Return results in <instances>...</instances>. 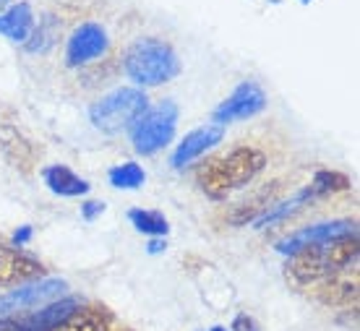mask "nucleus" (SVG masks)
Returning a JSON list of instances; mask_svg holds the SVG:
<instances>
[{
  "label": "nucleus",
  "instance_id": "15",
  "mask_svg": "<svg viewBox=\"0 0 360 331\" xmlns=\"http://www.w3.org/2000/svg\"><path fill=\"white\" fill-rule=\"evenodd\" d=\"M311 201H316V196H314V190L308 188H303V190H297L295 196H290L288 201H282V204H274V206H266L262 214L253 219V227L256 230H264V227H271V224H277V222H282V219H288V216H292L295 212H300L303 206H308Z\"/></svg>",
  "mask_w": 360,
  "mask_h": 331
},
{
  "label": "nucleus",
  "instance_id": "16",
  "mask_svg": "<svg viewBox=\"0 0 360 331\" xmlns=\"http://www.w3.org/2000/svg\"><path fill=\"white\" fill-rule=\"evenodd\" d=\"M279 183H269V186H264L262 190H256L251 198H245L240 204L235 206L233 212L227 214V222L235 224V227H243V224H251L256 216L262 214L266 206H271V198L277 193Z\"/></svg>",
  "mask_w": 360,
  "mask_h": 331
},
{
  "label": "nucleus",
  "instance_id": "13",
  "mask_svg": "<svg viewBox=\"0 0 360 331\" xmlns=\"http://www.w3.org/2000/svg\"><path fill=\"white\" fill-rule=\"evenodd\" d=\"M37 24V16L27 0L21 3H11L6 11H0V34L11 39L13 45H27Z\"/></svg>",
  "mask_w": 360,
  "mask_h": 331
},
{
  "label": "nucleus",
  "instance_id": "2",
  "mask_svg": "<svg viewBox=\"0 0 360 331\" xmlns=\"http://www.w3.org/2000/svg\"><path fill=\"white\" fill-rule=\"evenodd\" d=\"M358 235H345V238H334L329 242H319L311 248H303L290 256V274L297 282H319V279L334 277L340 271L358 266Z\"/></svg>",
  "mask_w": 360,
  "mask_h": 331
},
{
  "label": "nucleus",
  "instance_id": "3",
  "mask_svg": "<svg viewBox=\"0 0 360 331\" xmlns=\"http://www.w3.org/2000/svg\"><path fill=\"white\" fill-rule=\"evenodd\" d=\"M123 71L136 86H162L178 79L180 58L170 42L160 37H141L123 55Z\"/></svg>",
  "mask_w": 360,
  "mask_h": 331
},
{
  "label": "nucleus",
  "instance_id": "24",
  "mask_svg": "<svg viewBox=\"0 0 360 331\" xmlns=\"http://www.w3.org/2000/svg\"><path fill=\"white\" fill-rule=\"evenodd\" d=\"M32 240V227L29 224H24L21 230H16V235H13V245L16 248H21V245H27V242Z\"/></svg>",
  "mask_w": 360,
  "mask_h": 331
},
{
  "label": "nucleus",
  "instance_id": "12",
  "mask_svg": "<svg viewBox=\"0 0 360 331\" xmlns=\"http://www.w3.org/2000/svg\"><path fill=\"white\" fill-rule=\"evenodd\" d=\"M82 308V300L71 295H63L60 300H50L39 311H32L27 318H21V323L29 331H55L65 318H71L76 311Z\"/></svg>",
  "mask_w": 360,
  "mask_h": 331
},
{
  "label": "nucleus",
  "instance_id": "8",
  "mask_svg": "<svg viewBox=\"0 0 360 331\" xmlns=\"http://www.w3.org/2000/svg\"><path fill=\"white\" fill-rule=\"evenodd\" d=\"M68 285L63 279H32L18 285L16 290H11L8 295L0 297V318H6L18 311H29L37 305H45L55 297H63Z\"/></svg>",
  "mask_w": 360,
  "mask_h": 331
},
{
  "label": "nucleus",
  "instance_id": "22",
  "mask_svg": "<svg viewBox=\"0 0 360 331\" xmlns=\"http://www.w3.org/2000/svg\"><path fill=\"white\" fill-rule=\"evenodd\" d=\"M102 212H105V204H102V201H86V204L82 206V216L84 219H97L99 214H102Z\"/></svg>",
  "mask_w": 360,
  "mask_h": 331
},
{
  "label": "nucleus",
  "instance_id": "5",
  "mask_svg": "<svg viewBox=\"0 0 360 331\" xmlns=\"http://www.w3.org/2000/svg\"><path fill=\"white\" fill-rule=\"evenodd\" d=\"M178 115V105L172 99H165L157 108L146 110L144 115L136 120V126L128 131L136 152L144 154V157L162 152L165 146L172 141V136H175Z\"/></svg>",
  "mask_w": 360,
  "mask_h": 331
},
{
  "label": "nucleus",
  "instance_id": "18",
  "mask_svg": "<svg viewBox=\"0 0 360 331\" xmlns=\"http://www.w3.org/2000/svg\"><path fill=\"white\" fill-rule=\"evenodd\" d=\"M110 326H112V316L105 308H79L55 331H110Z\"/></svg>",
  "mask_w": 360,
  "mask_h": 331
},
{
  "label": "nucleus",
  "instance_id": "27",
  "mask_svg": "<svg viewBox=\"0 0 360 331\" xmlns=\"http://www.w3.org/2000/svg\"><path fill=\"white\" fill-rule=\"evenodd\" d=\"M8 6H11V0H0V11H3V8H8Z\"/></svg>",
  "mask_w": 360,
  "mask_h": 331
},
{
  "label": "nucleus",
  "instance_id": "23",
  "mask_svg": "<svg viewBox=\"0 0 360 331\" xmlns=\"http://www.w3.org/2000/svg\"><path fill=\"white\" fill-rule=\"evenodd\" d=\"M233 331H259V323L251 316H238L233 321Z\"/></svg>",
  "mask_w": 360,
  "mask_h": 331
},
{
  "label": "nucleus",
  "instance_id": "14",
  "mask_svg": "<svg viewBox=\"0 0 360 331\" xmlns=\"http://www.w3.org/2000/svg\"><path fill=\"white\" fill-rule=\"evenodd\" d=\"M42 178H45V186L53 190L55 196H63V198H79L89 193V183L84 178H79L71 167L65 164H50L42 170Z\"/></svg>",
  "mask_w": 360,
  "mask_h": 331
},
{
  "label": "nucleus",
  "instance_id": "10",
  "mask_svg": "<svg viewBox=\"0 0 360 331\" xmlns=\"http://www.w3.org/2000/svg\"><path fill=\"white\" fill-rule=\"evenodd\" d=\"M45 274V266L29 256L27 251L21 248H11V245H0V287H11V285H24V282H32V279H39Z\"/></svg>",
  "mask_w": 360,
  "mask_h": 331
},
{
  "label": "nucleus",
  "instance_id": "6",
  "mask_svg": "<svg viewBox=\"0 0 360 331\" xmlns=\"http://www.w3.org/2000/svg\"><path fill=\"white\" fill-rule=\"evenodd\" d=\"M108 29L97 21H84L73 29L68 42H65V65L68 68H84V65L97 63L99 58L108 53Z\"/></svg>",
  "mask_w": 360,
  "mask_h": 331
},
{
  "label": "nucleus",
  "instance_id": "11",
  "mask_svg": "<svg viewBox=\"0 0 360 331\" xmlns=\"http://www.w3.org/2000/svg\"><path fill=\"white\" fill-rule=\"evenodd\" d=\"M222 138H225V128L217 126V123H207V126L196 128V131L186 134V138L175 146L170 164L175 167V170H183V167L193 164L201 154H207L209 149H214Z\"/></svg>",
  "mask_w": 360,
  "mask_h": 331
},
{
  "label": "nucleus",
  "instance_id": "28",
  "mask_svg": "<svg viewBox=\"0 0 360 331\" xmlns=\"http://www.w3.org/2000/svg\"><path fill=\"white\" fill-rule=\"evenodd\" d=\"M300 3H303V6H311V3H314V0H300Z\"/></svg>",
  "mask_w": 360,
  "mask_h": 331
},
{
  "label": "nucleus",
  "instance_id": "4",
  "mask_svg": "<svg viewBox=\"0 0 360 331\" xmlns=\"http://www.w3.org/2000/svg\"><path fill=\"white\" fill-rule=\"evenodd\" d=\"M149 105L144 89L139 86H120L110 91L102 99H97L89 108V117L94 128L102 134H123L136 126V120L144 115Z\"/></svg>",
  "mask_w": 360,
  "mask_h": 331
},
{
  "label": "nucleus",
  "instance_id": "20",
  "mask_svg": "<svg viewBox=\"0 0 360 331\" xmlns=\"http://www.w3.org/2000/svg\"><path fill=\"white\" fill-rule=\"evenodd\" d=\"M108 180L112 188L120 190H136L144 186L146 172L139 162H123V164H115L112 170L108 172Z\"/></svg>",
  "mask_w": 360,
  "mask_h": 331
},
{
  "label": "nucleus",
  "instance_id": "29",
  "mask_svg": "<svg viewBox=\"0 0 360 331\" xmlns=\"http://www.w3.org/2000/svg\"><path fill=\"white\" fill-rule=\"evenodd\" d=\"M212 331H227V329H222V326H214V329H212Z\"/></svg>",
  "mask_w": 360,
  "mask_h": 331
},
{
  "label": "nucleus",
  "instance_id": "17",
  "mask_svg": "<svg viewBox=\"0 0 360 331\" xmlns=\"http://www.w3.org/2000/svg\"><path fill=\"white\" fill-rule=\"evenodd\" d=\"M60 29H63L60 18L53 16V13H45V16L39 18V24H34V32H32V37H29L27 45H24L27 53L42 55L47 50H53L58 45V39H60Z\"/></svg>",
  "mask_w": 360,
  "mask_h": 331
},
{
  "label": "nucleus",
  "instance_id": "21",
  "mask_svg": "<svg viewBox=\"0 0 360 331\" xmlns=\"http://www.w3.org/2000/svg\"><path fill=\"white\" fill-rule=\"evenodd\" d=\"M308 188L314 190L316 198L329 196V193H337V190H347L350 188V180L345 178L342 172H334V170H319L311 180Z\"/></svg>",
  "mask_w": 360,
  "mask_h": 331
},
{
  "label": "nucleus",
  "instance_id": "25",
  "mask_svg": "<svg viewBox=\"0 0 360 331\" xmlns=\"http://www.w3.org/2000/svg\"><path fill=\"white\" fill-rule=\"evenodd\" d=\"M0 331H29L21 321H13V318H0Z\"/></svg>",
  "mask_w": 360,
  "mask_h": 331
},
{
  "label": "nucleus",
  "instance_id": "1",
  "mask_svg": "<svg viewBox=\"0 0 360 331\" xmlns=\"http://www.w3.org/2000/svg\"><path fill=\"white\" fill-rule=\"evenodd\" d=\"M266 167V154L256 146L238 143L227 152L207 160L196 172V186L212 201H222L227 193L245 188Z\"/></svg>",
  "mask_w": 360,
  "mask_h": 331
},
{
  "label": "nucleus",
  "instance_id": "9",
  "mask_svg": "<svg viewBox=\"0 0 360 331\" xmlns=\"http://www.w3.org/2000/svg\"><path fill=\"white\" fill-rule=\"evenodd\" d=\"M355 227L358 224L352 222V219H334V222L311 224V227H303V230L288 235L285 240H279L277 251L285 253V256H292V253L311 248V245H319V242H329L334 238H345V235H358Z\"/></svg>",
  "mask_w": 360,
  "mask_h": 331
},
{
  "label": "nucleus",
  "instance_id": "19",
  "mask_svg": "<svg viewBox=\"0 0 360 331\" xmlns=\"http://www.w3.org/2000/svg\"><path fill=\"white\" fill-rule=\"evenodd\" d=\"M128 219L141 235H149V238H165L170 233V224L165 219V214L160 212H152V209H131L128 212Z\"/></svg>",
  "mask_w": 360,
  "mask_h": 331
},
{
  "label": "nucleus",
  "instance_id": "7",
  "mask_svg": "<svg viewBox=\"0 0 360 331\" xmlns=\"http://www.w3.org/2000/svg\"><path fill=\"white\" fill-rule=\"evenodd\" d=\"M264 108H266V91L256 81H243L240 86H235L230 97L217 105L212 112V123L225 128L227 123H235V120L256 117Z\"/></svg>",
  "mask_w": 360,
  "mask_h": 331
},
{
  "label": "nucleus",
  "instance_id": "26",
  "mask_svg": "<svg viewBox=\"0 0 360 331\" xmlns=\"http://www.w3.org/2000/svg\"><path fill=\"white\" fill-rule=\"evenodd\" d=\"M165 248H167L165 240H157V238H154V240L149 242V253H160V251H165Z\"/></svg>",
  "mask_w": 360,
  "mask_h": 331
}]
</instances>
